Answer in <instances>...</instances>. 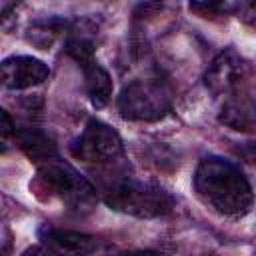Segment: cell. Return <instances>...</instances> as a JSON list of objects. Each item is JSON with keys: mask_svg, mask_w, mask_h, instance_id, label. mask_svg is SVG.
<instances>
[{"mask_svg": "<svg viewBox=\"0 0 256 256\" xmlns=\"http://www.w3.org/2000/svg\"><path fill=\"white\" fill-rule=\"evenodd\" d=\"M198 198L226 218H242L254 204V192L246 174L222 156H206L194 172Z\"/></svg>", "mask_w": 256, "mask_h": 256, "instance_id": "6da1fadb", "label": "cell"}, {"mask_svg": "<svg viewBox=\"0 0 256 256\" xmlns=\"http://www.w3.org/2000/svg\"><path fill=\"white\" fill-rule=\"evenodd\" d=\"M118 162L104 166L98 176V192L112 210L136 218H158L174 210V198L162 186L136 178L118 168Z\"/></svg>", "mask_w": 256, "mask_h": 256, "instance_id": "7a4b0ae2", "label": "cell"}, {"mask_svg": "<svg viewBox=\"0 0 256 256\" xmlns=\"http://www.w3.org/2000/svg\"><path fill=\"white\" fill-rule=\"evenodd\" d=\"M36 166L38 172L34 188L38 190V194L44 192L48 200H56L66 210L76 214H86L96 206V186L86 176H82L74 166L60 160V156H54Z\"/></svg>", "mask_w": 256, "mask_h": 256, "instance_id": "3957f363", "label": "cell"}, {"mask_svg": "<svg viewBox=\"0 0 256 256\" xmlns=\"http://www.w3.org/2000/svg\"><path fill=\"white\" fill-rule=\"evenodd\" d=\"M172 88L162 78L132 80L118 94L116 106L122 118L132 122H156L172 110Z\"/></svg>", "mask_w": 256, "mask_h": 256, "instance_id": "277c9868", "label": "cell"}, {"mask_svg": "<svg viewBox=\"0 0 256 256\" xmlns=\"http://www.w3.org/2000/svg\"><path fill=\"white\" fill-rule=\"evenodd\" d=\"M70 154L84 164H94L104 168L122 160L124 146H122V138L112 126L92 118L86 122L80 136L72 140Z\"/></svg>", "mask_w": 256, "mask_h": 256, "instance_id": "5b68a950", "label": "cell"}, {"mask_svg": "<svg viewBox=\"0 0 256 256\" xmlns=\"http://www.w3.org/2000/svg\"><path fill=\"white\" fill-rule=\"evenodd\" d=\"M248 76H250L248 62L234 48H224L208 64V68L204 72V86L208 88L210 94L220 96V98H226Z\"/></svg>", "mask_w": 256, "mask_h": 256, "instance_id": "8992f818", "label": "cell"}, {"mask_svg": "<svg viewBox=\"0 0 256 256\" xmlns=\"http://www.w3.org/2000/svg\"><path fill=\"white\" fill-rule=\"evenodd\" d=\"M218 120L236 132H256V78L248 76L232 94L222 98Z\"/></svg>", "mask_w": 256, "mask_h": 256, "instance_id": "52a82bcc", "label": "cell"}, {"mask_svg": "<svg viewBox=\"0 0 256 256\" xmlns=\"http://www.w3.org/2000/svg\"><path fill=\"white\" fill-rule=\"evenodd\" d=\"M48 66L34 56H8L2 62V86L6 90H26L46 82Z\"/></svg>", "mask_w": 256, "mask_h": 256, "instance_id": "ba28073f", "label": "cell"}, {"mask_svg": "<svg viewBox=\"0 0 256 256\" xmlns=\"http://www.w3.org/2000/svg\"><path fill=\"white\" fill-rule=\"evenodd\" d=\"M40 242L46 246L48 252H64V254H90L100 248V242L94 236L74 232V230H60L52 226H44L40 232Z\"/></svg>", "mask_w": 256, "mask_h": 256, "instance_id": "9c48e42d", "label": "cell"}, {"mask_svg": "<svg viewBox=\"0 0 256 256\" xmlns=\"http://www.w3.org/2000/svg\"><path fill=\"white\" fill-rule=\"evenodd\" d=\"M80 68L84 74V88H86V94H88L92 106L104 108L110 102L112 90H114V84H112L108 70L102 68L94 58L80 64Z\"/></svg>", "mask_w": 256, "mask_h": 256, "instance_id": "30bf717a", "label": "cell"}, {"mask_svg": "<svg viewBox=\"0 0 256 256\" xmlns=\"http://www.w3.org/2000/svg\"><path fill=\"white\" fill-rule=\"evenodd\" d=\"M14 138H16V142H18L20 150H22L32 162H36V164L46 162V160L58 156V150H56L54 140H52L46 132H42L40 128H32V126L20 128V130H16Z\"/></svg>", "mask_w": 256, "mask_h": 256, "instance_id": "8fae6325", "label": "cell"}, {"mask_svg": "<svg viewBox=\"0 0 256 256\" xmlns=\"http://www.w3.org/2000/svg\"><path fill=\"white\" fill-rule=\"evenodd\" d=\"M244 0H188L192 14L204 20H224L240 12Z\"/></svg>", "mask_w": 256, "mask_h": 256, "instance_id": "7c38bea8", "label": "cell"}, {"mask_svg": "<svg viewBox=\"0 0 256 256\" xmlns=\"http://www.w3.org/2000/svg\"><path fill=\"white\" fill-rule=\"evenodd\" d=\"M62 28V20H48V22H40L36 26L30 28L28 40L32 44H36L42 50H48V46L52 44V40L56 38V34Z\"/></svg>", "mask_w": 256, "mask_h": 256, "instance_id": "4fadbf2b", "label": "cell"}, {"mask_svg": "<svg viewBox=\"0 0 256 256\" xmlns=\"http://www.w3.org/2000/svg\"><path fill=\"white\" fill-rule=\"evenodd\" d=\"M66 52L78 64H84L94 58V42L84 34H70L66 40Z\"/></svg>", "mask_w": 256, "mask_h": 256, "instance_id": "5bb4252c", "label": "cell"}, {"mask_svg": "<svg viewBox=\"0 0 256 256\" xmlns=\"http://www.w3.org/2000/svg\"><path fill=\"white\" fill-rule=\"evenodd\" d=\"M240 14L244 18V22L256 30V0H244L242 2V8H240Z\"/></svg>", "mask_w": 256, "mask_h": 256, "instance_id": "9a60e30c", "label": "cell"}, {"mask_svg": "<svg viewBox=\"0 0 256 256\" xmlns=\"http://www.w3.org/2000/svg\"><path fill=\"white\" fill-rule=\"evenodd\" d=\"M0 116H2V138H4V142H6L12 134H16V124L12 122L8 110H0Z\"/></svg>", "mask_w": 256, "mask_h": 256, "instance_id": "2e32d148", "label": "cell"}]
</instances>
